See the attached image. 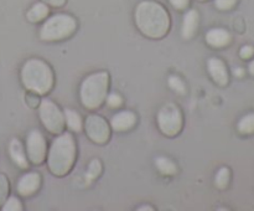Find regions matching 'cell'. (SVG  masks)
Returning a JSON list of instances; mask_svg holds the SVG:
<instances>
[{
  "label": "cell",
  "mask_w": 254,
  "mask_h": 211,
  "mask_svg": "<svg viewBox=\"0 0 254 211\" xmlns=\"http://www.w3.org/2000/svg\"><path fill=\"white\" fill-rule=\"evenodd\" d=\"M86 131L89 138L96 143H104L109 137L107 122L98 116H89L86 121Z\"/></svg>",
  "instance_id": "obj_9"
},
{
  "label": "cell",
  "mask_w": 254,
  "mask_h": 211,
  "mask_svg": "<svg viewBox=\"0 0 254 211\" xmlns=\"http://www.w3.org/2000/svg\"><path fill=\"white\" fill-rule=\"evenodd\" d=\"M74 151L76 148L71 134H62L55 139L49 154L50 170L55 175H64L73 164Z\"/></svg>",
  "instance_id": "obj_2"
},
{
  "label": "cell",
  "mask_w": 254,
  "mask_h": 211,
  "mask_svg": "<svg viewBox=\"0 0 254 211\" xmlns=\"http://www.w3.org/2000/svg\"><path fill=\"white\" fill-rule=\"evenodd\" d=\"M230 169L228 168H221L218 170L217 175H216V186L220 189H225L228 185V181H230Z\"/></svg>",
  "instance_id": "obj_20"
},
{
  "label": "cell",
  "mask_w": 254,
  "mask_h": 211,
  "mask_svg": "<svg viewBox=\"0 0 254 211\" xmlns=\"http://www.w3.org/2000/svg\"><path fill=\"white\" fill-rule=\"evenodd\" d=\"M139 210H153V209L149 208V206H144V208H140Z\"/></svg>",
  "instance_id": "obj_32"
},
{
  "label": "cell",
  "mask_w": 254,
  "mask_h": 211,
  "mask_svg": "<svg viewBox=\"0 0 254 211\" xmlns=\"http://www.w3.org/2000/svg\"><path fill=\"white\" fill-rule=\"evenodd\" d=\"M170 2L173 4L174 7H176L179 10L185 9L189 5V0H170Z\"/></svg>",
  "instance_id": "obj_28"
},
{
  "label": "cell",
  "mask_w": 254,
  "mask_h": 211,
  "mask_svg": "<svg viewBox=\"0 0 254 211\" xmlns=\"http://www.w3.org/2000/svg\"><path fill=\"white\" fill-rule=\"evenodd\" d=\"M2 210L4 211H19L21 210V204L17 200L16 198L11 196V198L7 199V201L5 203V205L2 206Z\"/></svg>",
  "instance_id": "obj_22"
},
{
  "label": "cell",
  "mask_w": 254,
  "mask_h": 211,
  "mask_svg": "<svg viewBox=\"0 0 254 211\" xmlns=\"http://www.w3.org/2000/svg\"><path fill=\"white\" fill-rule=\"evenodd\" d=\"M206 41L213 47H223L230 44L231 35L225 29H212L206 35Z\"/></svg>",
  "instance_id": "obj_12"
},
{
  "label": "cell",
  "mask_w": 254,
  "mask_h": 211,
  "mask_svg": "<svg viewBox=\"0 0 254 211\" xmlns=\"http://www.w3.org/2000/svg\"><path fill=\"white\" fill-rule=\"evenodd\" d=\"M135 22L144 35L154 39L164 36L170 26L168 11L154 1H143L138 5L135 10Z\"/></svg>",
  "instance_id": "obj_1"
},
{
  "label": "cell",
  "mask_w": 254,
  "mask_h": 211,
  "mask_svg": "<svg viewBox=\"0 0 254 211\" xmlns=\"http://www.w3.org/2000/svg\"><path fill=\"white\" fill-rule=\"evenodd\" d=\"M107 88H108V74L106 72L91 74L82 83V103L87 108H97L106 98Z\"/></svg>",
  "instance_id": "obj_4"
},
{
  "label": "cell",
  "mask_w": 254,
  "mask_h": 211,
  "mask_svg": "<svg viewBox=\"0 0 254 211\" xmlns=\"http://www.w3.org/2000/svg\"><path fill=\"white\" fill-rule=\"evenodd\" d=\"M21 78L27 89L40 94L50 91L54 82L51 70L41 60L27 61L22 67Z\"/></svg>",
  "instance_id": "obj_3"
},
{
  "label": "cell",
  "mask_w": 254,
  "mask_h": 211,
  "mask_svg": "<svg viewBox=\"0 0 254 211\" xmlns=\"http://www.w3.org/2000/svg\"><path fill=\"white\" fill-rule=\"evenodd\" d=\"M158 123L163 133L166 136H175L179 133L183 124L181 112L175 104H165L158 113Z\"/></svg>",
  "instance_id": "obj_6"
},
{
  "label": "cell",
  "mask_w": 254,
  "mask_h": 211,
  "mask_svg": "<svg viewBox=\"0 0 254 211\" xmlns=\"http://www.w3.org/2000/svg\"><path fill=\"white\" fill-rule=\"evenodd\" d=\"M248 71H250V73L252 74V76H254V59L250 62V65H248Z\"/></svg>",
  "instance_id": "obj_31"
},
{
  "label": "cell",
  "mask_w": 254,
  "mask_h": 211,
  "mask_svg": "<svg viewBox=\"0 0 254 211\" xmlns=\"http://www.w3.org/2000/svg\"><path fill=\"white\" fill-rule=\"evenodd\" d=\"M10 155H11L12 160L20 166V168H26L27 166V160L26 156H25L24 150H22L21 143H20L17 139H12L11 143H10L9 146Z\"/></svg>",
  "instance_id": "obj_15"
},
{
  "label": "cell",
  "mask_w": 254,
  "mask_h": 211,
  "mask_svg": "<svg viewBox=\"0 0 254 211\" xmlns=\"http://www.w3.org/2000/svg\"><path fill=\"white\" fill-rule=\"evenodd\" d=\"M99 173H101V163H99L98 160H93L91 163V165H89L88 174H87V176H88V180L91 181L92 179L97 178V176L99 175Z\"/></svg>",
  "instance_id": "obj_23"
},
{
  "label": "cell",
  "mask_w": 254,
  "mask_h": 211,
  "mask_svg": "<svg viewBox=\"0 0 254 211\" xmlns=\"http://www.w3.org/2000/svg\"><path fill=\"white\" fill-rule=\"evenodd\" d=\"M40 117L42 123L52 133H60L64 129V116L55 103L44 99L40 106Z\"/></svg>",
  "instance_id": "obj_7"
},
{
  "label": "cell",
  "mask_w": 254,
  "mask_h": 211,
  "mask_svg": "<svg viewBox=\"0 0 254 211\" xmlns=\"http://www.w3.org/2000/svg\"><path fill=\"white\" fill-rule=\"evenodd\" d=\"M233 73H235V76L237 77H243L245 76V70L241 69V67H237V69L233 70Z\"/></svg>",
  "instance_id": "obj_30"
},
{
  "label": "cell",
  "mask_w": 254,
  "mask_h": 211,
  "mask_svg": "<svg viewBox=\"0 0 254 211\" xmlns=\"http://www.w3.org/2000/svg\"><path fill=\"white\" fill-rule=\"evenodd\" d=\"M207 66L213 81L220 86H226L228 82V72L223 61H221L220 59H211Z\"/></svg>",
  "instance_id": "obj_10"
},
{
  "label": "cell",
  "mask_w": 254,
  "mask_h": 211,
  "mask_svg": "<svg viewBox=\"0 0 254 211\" xmlns=\"http://www.w3.org/2000/svg\"><path fill=\"white\" fill-rule=\"evenodd\" d=\"M76 20L73 17L69 15L57 14L45 22L40 31V36L42 40H47V41L61 40L69 36L76 30Z\"/></svg>",
  "instance_id": "obj_5"
},
{
  "label": "cell",
  "mask_w": 254,
  "mask_h": 211,
  "mask_svg": "<svg viewBox=\"0 0 254 211\" xmlns=\"http://www.w3.org/2000/svg\"><path fill=\"white\" fill-rule=\"evenodd\" d=\"M135 123V116L131 112H121L112 119V127L116 131H127Z\"/></svg>",
  "instance_id": "obj_13"
},
{
  "label": "cell",
  "mask_w": 254,
  "mask_h": 211,
  "mask_svg": "<svg viewBox=\"0 0 254 211\" xmlns=\"http://www.w3.org/2000/svg\"><path fill=\"white\" fill-rule=\"evenodd\" d=\"M237 0H215V5L220 10H230L236 5Z\"/></svg>",
  "instance_id": "obj_25"
},
{
  "label": "cell",
  "mask_w": 254,
  "mask_h": 211,
  "mask_svg": "<svg viewBox=\"0 0 254 211\" xmlns=\"http://www.w3.org/2000/svg\"><path fill=\"white\" fill-rule=\"evenodd\" d=\"M197 22L198 14L196 10H190L189 12H186L183 24V36L185 39H191L193 36L196 29H197Z\"/></svg>",
  "instance_id": "obj_14"
},
{
  "label": "cell",
  "mask_w": 254,
  "mask_h": 211,
  "mask_svg": "<svg viewBox=\"0 0 254 211\" xmlns=\"http://www.w3.org/2000/svg\"><path fill=\"white\" fill-rule=\"evenodd\" d=\"M107 102H108V104L111 107H119L122 104V98H121V96H119V94H116V93H113V94H111V96L108 97V99H107Z\"/></svg>",
  "instance_id": "obj_27"
},
{
  "label": "cell",
  "mask_w": 254,
  "mask_h": 211,
  "mask_svg": "<svg viewBox=\"0 0 254 211\" xmlns=\"http://www.w3.org/2000/svg\"><path fill=\"white\" fill-rule=\"evenodd\" d=\"M40 185V176L36 173H30L22 176L17 183V191L20 195H31L37 190Z\"/></svg>",
  "instance_id": "obj_11"
},
{
  "label": "cell",
  "mask_w": 254,
  "mask_h": 211,
  "mask_svg": "<svg viewBox=\"0 0 254 211\" xmlns=\"http://www.w3.org/2000/svg\"><path fill=\"white\" fill-rule=\"evenodd\" d=\"M240 56L242 57L243 60L252 59L254 56V47L251 46V45H246V46H243L242 49L240 50Z\"/></svg>",
  "instance_id": "obj_26"
},
{
  "label": "cell",
  "mask_w": 254,
  "mask_h": 211,
  "mask_svg": "<svg viewBox=\"0 0 254 211\" xmlns=\"http://www.w3.org/2000/svg\"><path fill=\"white\" fill-rule=\"evenodd\" d=\"M237 129L242 134H253L254 133V113H248L241 118L238 122Z\"/></svg>",
  "instance_id": "obj_17"
},
{
  "label": "cell",
  "mask_w": 254,
  "mask_h": 211,
  "mask_svg": "<svg viewBox=\"0 0 254 211\" xmlns=\"http://www.w3.org/2000/svg\"><path fill=\"white\" fill-rule=\"evenodd\" d=\"M44 1L47 2V4L52 5V6H62L66 0H44Z\"/></svg>",
  "instance_id": "obj_29"
},
{
  "label": "cell",
  "mask_w": 254,
  "mask_h": 211,
  "mask_svg": "<svg viewBox=\"0 0 254 211\" xmlns=\"http://www.w3.org/2000/svg\"><path fill=\"white\" fill-rule=\"evenodd\" d=\"M27 154L32 163L40 164L46 155V143L39 131H32L27 137Z\"/></svg>",
  "instance_id": "obj_8"
},
{
  "label": "cell",
  "mask_w": 254,
  "mask_h": 211,
  "mask_svg": "<svg viewBox=\"0 0 254 211\" xmlns=\"http://www.w3.org/2000/svg\"><path fill=\"white\" fill-rule=\"evenodd\" d=\"M47 14H49V7H47V5H45L44 2H37V4H35L29 10V12H27V19L32 22H37L45 19L47 16Z\"/></svg>",
  "instance_id": "obj_16"
},
{
  "label": "cell",
  "mask_w": 254,
  "mask_h": 211,
  "mask_svg": "<svg viewBox=\"0 0 254 211\" xmlns=\"http://www.w3.org/2000/svg\"><path fill=\"white\" fill-rule=\"evenodd\" d=\"M64 114H66L67 124H68L69 128L78 132L82 127V122H81V118H79L78 113H76L74 111H71V109H66V111H64Z\"/></svg>",
  "instance_id": "obj_19"
},
{
  "label": "cell",
  "mask_w": 254,
  "mask_h": 211,
  "mask_svg": "<svg viewBox=\"0 0 254 211\" xmlns=\"http://www.w3.org/2000/svg\"><path fill=\"white\" fill-rule=\"evenodd\" d=\"M169 84H170V87L174 91L179 92L181 94L185 93V84H184V82L178 76H171L169 78Z\"/></svg>",
  "instance_id": "obj_21"
},
{
  "label": "cell",
  "mask_w": 254,
  "mask_h": 211,
  "mask_svg": "<svg viewBox=\"0 0 254 211\" xmlns=\"http://www.w3.org/2000/svg\"><path fill=\"white\" fill-rule=\"evenodd\" d=\"M7 191H9V184H7L6 178L4 175H0V205L6 198Z\"/></svg>",
  "instance_id": "obj_24"
},
{
  "label": "cell",
  "mask_w": 254,
  "mask_h": 211,
  "mask_svg": "<svg viewBox=\"0 0 254 211\" xmlns=\"http://www.w3.org/2000/svg\"><path fill=\"white\" fill-rule=\"evenodd\" d=\"M155 163L159 170L163 174H165V175H173V174L176 173L175 164L171 160H169V159L164 158V156H160V158L156 159Z\"/></svg>",
  "instance_id": "obj_18"
}]
</instances>
